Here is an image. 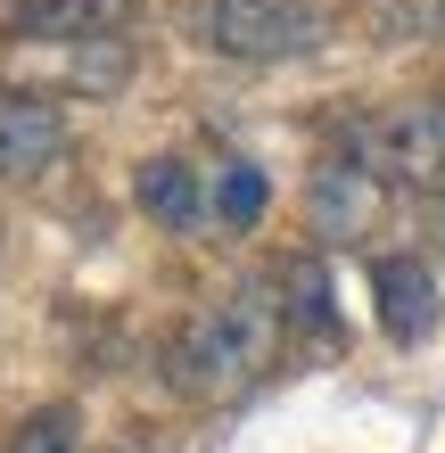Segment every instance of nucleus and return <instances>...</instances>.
Returning a JSON list of instances; mask_svg holds the SVG:
<instances>
[{
	"instance_id": "obj_1",
	"label": "nucleus",
	"mask_w": 445,
	"mask_h": 453,
	"mask_svg": "<svg viewBox=\"0 0 445 453\" xmlns=\"http://www.w3.org/2000/svg\"><path fill=\"white\" fill-rule=\"evenodd\" d=\"M280 330H289V305H280L265 280H240V288H223V297L173 338L165 380L181 395H198V404H223V395H240V388H256L272 371Z\"/></svg>"
},
{
	"instance_id": "obj_2",
	"label": "nucleus",
	"mask_w": 445,
	"mask_h": 453,
	"mask_svg": "<svg viewBox=\"0 0 445 453\" xmlns=\"http://www.w3.org/2000/svg\"><path fill=\"white\" fill-rule=\"evenodd\" d=\"M198 42L240 66H280L330 42V0H198Z\"/></svg>"
},
{
	"instance_id": "obj_3",
	"label": "nucleus",
	"mask_w": 445,
	"mask_h": 453,
	"mask_svg": "<svg viewBox=\"0 0 445 453\" xmlns=\"http://www.w3.org/2000/svg\"><path fill=\"white\" fill-rule=\"evenodd\" d=\"M355 149L380 165V181H404V190H445V99H404L380 124L355 132Z\"/></svg>"
},
{
	"instance_id": "obj_4",
	"label": "nucleus",
	"mask_w": 445,
	"mask_h": 453,
	"mask_svg": "<svg viewBox=\"0 0 445 453\" xmlns=\"http://www.w3.org/2000/svg\"><path fill=\"white\" fill-rule=\"evenodd\" d=\"M305 223H313L322 248H355L380 223V165L363 149H330L305 181Z\"/></svg>"
},
{
	"instance_id": "obj_5",
	"label": "nucleus",
	"mask_w": 445,
	"mask_h": 453,
	"mask_svg": "<svg viewBox=\"0 0 445 453\" xmlns=\"http://www.w3.org/2000/svg\"><path fill=\"white\" fill-rule=\"evenodd\" d=\"M133 17H141V0H0V34L9 42H50V50L116 42Z\"/></svg>"
},
{
	"instance_id": "obj_6",
	"label": "nucleus",
	"mask_w": 445,
	"mask_h": 453,
	"mask_svg": "<svg viewBox=\"0 0 445 453\" xmlns=\"http://www.w3.org/2000/svg\"><path fill=\"white\" fill-rule=\"evenodd\" d=\"M74 149V124L50 91H0V181H34Z\"/></svg>"
},
{
	"instance_id": "obj_7",
	"label": "nucleus",
	"mask_w": 445,
	"mask_h": 453,
	"mask_svg": "<svg viewBox=\"0 0 445 453\" xmlns=\"http://www.w3.org/2000/svg\"><path fill=\"white\" fill-rule=\"evenodd\" d=\"M133 206H141L157 231H173V239H190V231L215 223L206 173L190 165V157H141V165H133Z\"/></svg>"
},
{
	"instance_id": "obj_8",
	"label": "nucleus",
	"mask_w": 445,
	"mask_h": 453,
	"mask_svg": "<svg viewBox=\"0 0 445 453\" xmlns=\"http://www.w3.org/2000/svg\"><path fill=\"white\" fill-rule=\"evenodd\" d=\"M372 313L396 346H421L437 330V273L421 256H372Z\"/></svg>"
},
{
	"instance_id": "obj_9",
	"label": "nucleus",
	"mask_w": 445,
	"mask_h": 453,
	"mask_svg": "<svg viewBox=\"0 0 445 453\" xmlns=\"http://www.w3.org/2000/svg\"><path fill=\"white\" fill-rule=\"evenodd\" d=\"M206 198H215V223L223 231H256L265 206H272V181H265V165H248V157H223L215 181H206Z\"/></svg>"
},
{
	"instance_id": "obj_10",
	"label": "nucleus",
	"mask_w": 445,
	"mask_h": 453,
	"mask_svg": "<svg viewBox=\"0 0 445 453\" xmlns=\"http://www.w3.org/2000/svg\"><path fill=\"white\" fill-rule=\"evenodd\" d=\"M9 453H83V412L74 404H42V412H25L17 420V437Z\"/></svg>"
},
{
	"instance_id": "obj_11",
	"label": "nucleus",
	"mask_w": 445,
	"mask_h": 453,
	"mask_svg": "<svg viewBox=\"0 0 445 453\" xmlns=\"http://www.w3.org/2000/svg\"><path fill=\"white\" fill-rule=\"evenodd\" d=\"M289 288H297V297H280V305H289V322H297V330H322V338H330V288H322V273L305 264V273H289Z\"/></svg>"
},
{
	"instance_id": "obj_12",
	"label": "nucleus",
	"mask_w": 445,
	"mask_h": 453,
	"mask_svg": "<svg viewBox=\"0 0 445 453\" xmlns=\"http://www.w3.org/2000/svg\"><path fill=\"white\" fill-rule=\"evenodd\" d=\"M437 25H445V0H437Z\"/></svg>"
}]
</instances>
